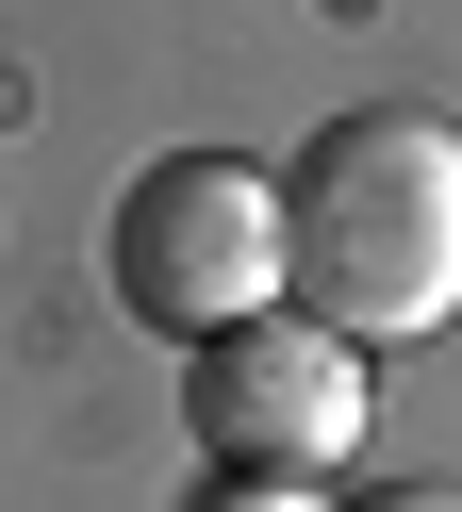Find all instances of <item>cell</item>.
I'll return each instance as SVG.
<instances>
[{
    "mask_svg": "<svg viewBox=\"0 0 462 512\" xmlns=\"http://www.w3.org/2000/svg\"><path fill=\"white\" fill-rule=\"evenodd\" d=\"M281 248H297V314L363 347H413L462 314V116L429 100H363L281 166Z\"/></svg>",
    "mask_w": 462,
    "mask_h": 512,
    "instance_id": "6da1fadb",
    "label": "cell"
},
{
    "mask_svg": "<svg viewBox=\"0 0 462 512\" xmlns=\"http://www.w3.org/2000/svg\"><path fill=\"white\" fill-rule=\"evenodd\" d=\"M116 298L149 331H231V314H281L297 298V248H281V182L231 166V149H165L149 182L116 199Z\"/></svg>",
    "mask_w": 462,
    "mask_h": 512,
    "instance_id": "7a4b0ae2",
    "label": "cell"
},
{
    "mask_svg": "<svg viewBox=\"0 0 462 512\" xmlns=\"http://www.w3.org/2000/svg\"><path fill=\"white\" fill-rule=\"evenodd\" d=\"M363 331H330V314H231V331L182 347V430L215 446L231 479H347L363 446Z\"/></svg>",
    "mask_w": 462,
    "mask_h": 512,
    "instance_id": "3957f363",
    "label": "cell"
},
{
    "mask_svg": "<svg viewBox=\"0 0 462 512\" xmlns=\"http://www.w3.org/2000/svg\"><path fill=\"white\" fill-rule=\"evenodd\" d=\"M198 512H330V479H231V463H215V496H198Z\"/></svg>",
    "mask_w": 462,
    "mask_h": 512,
    "instance_id": "277c9868",
    "label": "cell"
},
{
    "mask_svg": "<svg viewBox=\"0 0 462 512\" xmlns=\"http://www.w3.org/2000/svg\"><path fill=\"white\" fill-rule=\"evenodd\" d=\"M363 512H462V479H396V496H363Z\"/></svg>",
    "mask_w": 462,
    "mask_h": 512,
    "instance_id": "5b68a950",
    "label": "cell"
}]
</instances>
